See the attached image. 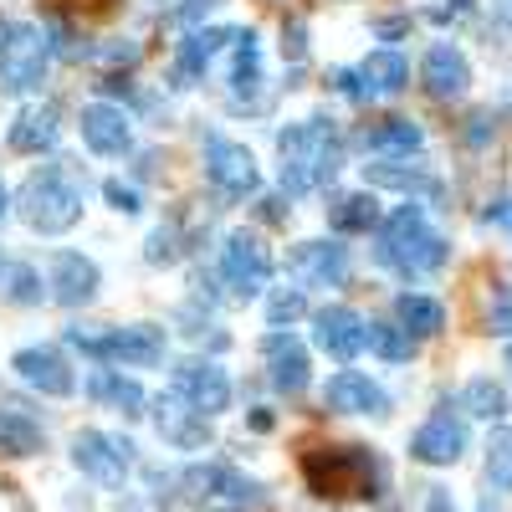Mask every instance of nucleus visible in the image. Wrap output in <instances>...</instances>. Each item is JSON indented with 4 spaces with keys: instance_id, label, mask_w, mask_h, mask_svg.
I'll list each match as a JSON object with an SVG mask.
<instances>
[{
    "instance_id": "f257e3e1",
    "label": "nucleus",
    "mask_w": 512,
    "mask_h": 512,
    "mask_svg": "<svg viewBox=\"0 0 512 512\" xmlns=\"http://www.w3.org/2000/svg\"><path fill=\"white\" fill-rule=\"evenodd\" d=\"M344 169V134L338 123L313 113L297 118L277 134V180L282 195H313L323 185H333V175Z\"/></svg>"
},
{
    "instance_id": "f03ea898",
    "label": "nucleus",
    "mask_w": 512,
    "mask_h": 512,
    "mask_svg": "<svg viewBox=\"0 0 512 512\" xmlns=\"http://www.w3.org/2000/svg\"><path fill=\"white\" fill-rule=\"evenodd\" d=\"M374 262L384 272H395L400 282H425L436 277L446 262H451V246L446 236L431 226V216H425L420 200H405L395 205L390 216H384V226L374 231Z\"/></svg>"
},
{
    "instance_id": "7ed1b4c3",
    "label": "nucleus",
    "mask_w": 512,
    "mask_h": 512,
    "mask_svg": "<svg viewBox=\"0 0 512 512\" xmlns=\"http://www.w3.org/2000/svg\"><path fill=\"white\" fill-rule=\"evenodd\" d=\"M82 205H88V169L72 159H52L26 175L16 195V216L36 236H62L82 221Z\"/></svg>"
},
{
    "instance_id": "20e7f679",
    "label": "nucleus",
    "mask_w": 512,
    "mask_h": 512,
    "mask_svg": "<svg viewBox=\"0 0 512 512\" xmlns=\"http://www.w3.org/2000/svg\"><path fill=\"white\" fill-rule=\"evenodd\" d=\"M303 477L313 497L344 502V497H379L384 466L369 446H313L303 456Z\"/></svg>"
},
{
    "instance_id": "39448f33",
    "label": "nucleus",
    "mask_w": 512,
    "mask_h": 512,
    "mask_svg": "<svg viewBox=\"0 0 512 512\" xmlns=\"http://www.w3.org/2000/svg\"><path fill=\"white\" fill-rule=\"evenodd\" d=\"M52 62V36L31 21H0V93L21 98L41 88Z\"/></svg>"
},
{
    "instance_id": "423d86ee",
    "label": "nucleus",
    "mask_w": 512,
    "mask_h": 512,
    "mask_svg": "<svg viewBox=\"0 0 512 512\" xmlns=\"http://www.w3.org/2000/svg\"><path fill=\"white\" fill-rule=\"evenodd\" d=\"M180 487L190 492V502H200L210 512H256V507H267V487L251 482L246 472H236L231 461L190 466V472H180Z\"/></svg>"
},
{
    "instance_id": "0eeeda50",
    "label": "nucleus",
    "mask_w": 512,
    "mask_h": 512,
    "mask_svg": "<svg viewBox=\"0 0 512 512\" xmlns=\"http://www.w3.org/2000/svg\"><path fill=\"white\" fill-rule=\"evenodd\" d=\"M221 282L231 287L236 303H251V297L267 292V282H272V251L262 246L256 231H231L221 241Z\"/></svg>"
},
{
    "instance_id": "6e6552de",
    "label": "nucleus",
    "mask_w": 512,
    "mask_h": 512,
    "mask_svg": "<svg viewBox=\"0 0 512 512\" xmlns=\"http://www.w3.org/2000/svg\"><path fill=\"white\" fill-rule=\"evenodd\" d=\"M205 180L216 185L226 200H251L262 190V169H256V154L226 134L205 139Z\"/></svg>"
},
{
    "instance_id": "1a4fd4ad",
    "label": "nucleus",
    "mask_w": 512,
    "mask_h": 512,
    "mask_svg": "<svg viewBox=\"0 0 512 512\" xmlns=\"http://www.w3.org/2000/svg\"><path fill=\"white\" fill-rule=\"evenodd\" d=\"M226 108L231 113H262L267 108V72H262V41L256 31H236L231 41V72H226Z\"/></svg>"
},
{
    "instance_id": "9d476101",
    "label": "nucleus",
    "mask_w": 512,
    "mask_h": 512,
    "mask_svg": "<svg viewBox=\"0 0 512 512\" xmlns=\"http://www.w3.org/2000/svg\"><path fill=\"white\" fill-rule=\"evenodd\" d=\"M72 466L82 477L103 482V487H123V477L134 472V446L113 431H77L72 436Z\"/></svg>"
},
{
    "instance_id": "9b49d317",
    "label": "nucleus",
    "mask_w": 512,
    "mask_h": 512,
    "mask_svg": "<svg viewBox=\"0 0 512 512\" xmlns=\"http://www.w3.org/2000/svg\"><path fill=\"white\" fill-rule=\"evenodd\" d=\"M287 277L297 287H344L349 282V246L333 241V236H318V241H297L287 251Z\"/></svg>"
},
{
    "instance_id": "f8f14e48",
    "label": "nucleus",
    "mask_w": 512,
    "mask_h": 512,
    "mask_svg": "<svg viewBox=\"0 0 512 512\" xmlns=\"http://www.w3.org/2000/svg\"><path fill=\"white\" fill-rule=\"evenodd\" d=\"M313 344H318V354H328L333 364L349 369L369 349V318L344 308V303H328L313 313Z\"/></svg>"
},
{
    "instance_id": "ddd939ff",
    "label": "nucleus",
    "mask_w": 512,
    "mask_h": 512,
    "mask_svg": "<svg viewBox=\"0 0 512 512\" xmlns=\"http://www.w3.org/2000/svg\"><path fill=\"white\" fill-rule=\"evenodd\" d=\"M164 349H169V333L159 323H123V328H103V349H98V364H123V369H154L164 364Z\"/></svg>"
},
{
    "instance_id": "4468645a",
    "label": "nucleus",
    "mask_w": 512,
    "mask_h": 512,
    "mask_svg": "<svg viewBox=\"0 0 512 512\" xmlns=\"http://www.w3.org/2000/svg\"><path fill=\"white\" fill-rule=\"evenodd\" d=\"M11 369H16L21 384H31V390L47 395V400L77 395V374H72V364H67V354L57 344H26V349H16Z\"/></svg>"
},
{
    "instance_id": "2eb2a0df",
    "label": "nucleus",
    "mask_w": 512,
    "mask_h": 512,
    "mask_svg": "<svg viewBox=\"0 0 512 512\" xmlns=\"http://www.w3.org/2000/svg\"><path fill=\"white\" fill-rule=\"evenodd\" d=\"M77 134L98 159H123L128 149H134V118H128L118 103H108V98H93V103H82V113H77Z\"/></svg>"
},
{
    "instance_id": "dca6fc26",
    "label": "nucleus",
    "mask_w": 512,
    "mask_h": 512,
    "mask_svg": "<svg viewBox=\"0 0 512 512\" xmlns=\"http://www.w3.org/2000/svg\"><path fill=\"white\" fill-rule=\"evenodd\" d=\"M47 287H52V303L62 308H88L98 287H103V272L93 256H82V251H52L47 256Z\"/></svg>"
},
{
    "instance_id": "f3484780",
    "label": "nucleus",
    "mask_w": 512,
    "mask_h": 512,
    "mask_svg": "<svg viewBox=\"0 0 512 512\" xmlns=\"http://www.w3.org/2000/svg\"><path fill=\"white\" fill-rule=\"evenodd\" d=\"M149 415H154V431H159L164 446H175V451H205L210 446V415H200L180 390L159 395L149 405Z\"/></svg>"
},
{
    "instance_id": "a211bd4d",
    "label": "nucleus",
    "mask_w": 512,
    "mask_h": 512,
    "mask_svg": "<svg viewBox=\"0 0 512 512\" xmlns=\"http://www.w3.org/2000/svg\"><path fill=\"white\" fill-rule=\"evenodd\" d=\"M175 390H180L200 415H210V420H216L221 410H231V374H226L216 359H200V354L180 359V364H175Z\"/></svg>"
},
{
    "instance_id": "6ab92c4d",
    "label": "nucleus",
    "mask_w": 512,
    "mask_h": 512,
    "mask_svg": "<svg viewBox=\"0 0 512 512\" xmlns=\"http://www.w3.org/2000/svg\"><path fill=\"white\" fill-rule=\"evenodd\" d=\"M262 359H267V379L277 395H303L308 379H313V359L303 349V338H297L292 328H272L262 338Z\"/></svg>"
},
{
    "instance_id": "aec40b11",
    "label": "nucleus",
    "mask_w": 512,
    "mask_h": 512,
    "mask_svg": "<svg viewBox=\"0 0 512 512\" xmlns=\"http://www.w3.org/2000/svg\"><path fill=\"white\" fill-rule=\"evenodd\" d=\"M323 410H333V415H390V395H384V384L369 379L364 369H338L323 384Z\"/></svg>"
},
{
    "instance_id": "412c9836",
    "label": "nucleus",
    "mask_w": 512,
    "mask_h": 512,
    "mask_svg": "<svg viewBox=\"0 0 512 512\" xmlns=\"http://www.w3.org/2000/svg\"><path fill=\"white\" fill-rule=\"evenodd\" d=\"M461 451H466V420L451 405H441L410 436V461H420V466H451V461H461Z\"/></svg>"
},
{
    "instance_id": "4be33fe9",
    "label": "nucleus",
    "mask_w": 512,
    "mask_h": 512,
    "mask_svg": "<svg viewBox=\"0 0 512 512\" xmlns=\"http://www.w3.org/2000/svg\"><path fill=\"white\" fill-rule=\"evenodd\" d=\"M231 41H236V31H226V26L185 31V41H175V88H195V82L231 52Z\"/></svg>"
},
{
    "instance_id": "5701e85b",
    "label": "nucleus",
    "mask_w": 512,
    "mask_h": 512,
    "mask_svg": "<svg viewBox=\"0 0 512 512\" xmlns=\"http://www.w3.org/2000/svg\"><path fill=\"white\" fill-rule=\"evenodd\" d=\"M420 82L436 103H456V98H466V88H472V62H466V52L456 47V41H436L420 62Z\"/></svg>"
},
{
    "instance_id": "b1692460",
    "label": "nucleus",
    "mask_w": 512,
    "mask_h": 512,
    "mask_svg": "<svg viewBox=\"0 0 512 512\" xmlns=\"http://www.w3.org/2000/svg\"><path fill=\"white\" fill-rule=\"evenodd\" d=\"M82 390H88V400H93V405L118 410L123 420H139V415H149V395H144V384H139V379H128V374H123V369H113V364L88 369V379H82Z\"/></svg>"
},
{
    "instance_id": "393cba45",
    "label": "nucleus",
    "mask_w": 512,
    "mask_h": 512,
    "mask_svg": "<svg viewBox=\"0 0 512 512\" xmlns=\"http://www.w3.org/2000/svg\"><path fill=\"white\" fill-rule=\"evenodd\" d=\"M364 185L369 190H400L405 200H420V195L441 200V180L425 159H415V164L410 159H374V164H364Z\"/></svg>"
},
{
    "instance_id": "a878e982",
    "label": "nucleus",
    "mask_w": 512,
    "mask_h": 512,
    "mask_svg": "<svg viewBox=\"0 0 512 512\" xmlns=\"http://www.w3.org/2000/svg\"><path fill=\"white\" fill-rule=\"evenodd\" d=\"M36 451H47V425H41L21 400L0 395V456H6V461H26Z\"/></svg>"
},
{
    "instance_id": "bb28decb",
    "label": "nucleus",
    "mask_w": 512,
    "mask_h": 512,
    "mask_svg": "<svg viewBox=\"0 0 512 512\" xmlns=\"http://www.w3.org/2000/svg\"><path fill=\"white\" fill-rule=\"evenodd\" d=\"M57 139H62V113L52 103H26L16 113V123L6 128V144L16 154H52Z\"/></svg>"
},
{
    "instance_id": "cd10ccee",
    "label": "nucleus",
    "mask_w": 512,
    "mask_h": 512,
    "mask_svg": "<svg viewBox=\"0 0 512 512\" xmlns=\"http://www.w3.org/2000/svg\"><path fill=\"white\" fill-rule=\"evenodd\" d=\"M359 149L369 159H410L425 149V128L415 118H379V123L359 128Z\"/></svg>"
},
{
    "instance_id": "c85d7f7f",
    "label": "nucleus",
    "mask_w": 512,
    "mask_h": 512,
    "mask_svg": "<svg viewBox=\"0 0 512 512\" xmlns=\"http://www.w3.org/2000/svg\"><path fill=\"white\" fill-rule=\"evenodd\" d=\"M323 216H328V226H333L338 236H369V231L384 226V210H379V200H374L369 185H364V190H338V195H328Z\"/></svg>"
},
{
    "instance_id": "c756f323",
    "label": "nucleus",
    "mask_w": 512,
    "mask_h": 512,
    "mask_svg": "<svg viewBox=\"0 0 512 512\" xmlns=\"http://www.w3.org/2000/svg\"><path fill=\"white\" fill-rule=\"evenodd\" d=\"M359 82H364V93L369 103H384V98H395L410 88V62L395 52V47H379L359 62Z\"/></svg>"
},
{
    "instance_id": "7c9ffc66",
    "label": "nucleus",
    "mask_w": 512,
    "mask_h": 512,
    "mask_svg": "<svg viewBox=\"0 0 512 512\" xmlns=\"http://www.w3.org/2000/svg\"><path fill=\"white\" fill-rule=\"evenodd\" d=\"M395 323L410 338H436L446 328V308L436 303V297H425V292H400L395 297Z\"/></svg>"
},
{
    "instance_id": "2f4dec72",
    "label": "nucleus",
    "mask_w": 512,
    "mask_h": 512,
    "mask_svg": "<svg viewBox=\"0 0 512 512\" xmlns=\"http://www.w3.org/2000/svg\"><path fill=\"white\" fill-rule=\"evenodd\" d=\"M369 354L384 359V364H410L415 359V338L390 323V318H369Z\"/></svg>"
},
{
    "instance_id": "473e14b6",
    "label": "nucleus",
    "mask_w": 512,
    "mask_h": 512,
    "mask_svg": "<svg viewBox=\"0 0 512 512\" xmlns=\"http://www.w3.org/2000/svg\"><path fill=\"white\" fill-rule=\"evenodd\" d=\"M461 410L482 415V420H502L507 415V390L492 374H477V379H466V390H461Z\"/></svg>"
},
{
    "instance_id": "72a5a7b5",
    "label": "nucleus",
    "mask_w": 512,
    "mask_h": 512,
    "mask_svg": "<svg viewBox=\"0 0 512 512\" xmlns=\"http://www.w3.org/2000/svg\"><path fill=\"white\" fill-rule=\"evenodd\" d=\"M477 328L497 333V338H512V292L502 282H487V292L477 297Z\"/></svg>"
},
{
    "instance_id": "f704fd0d",
    "label": "nucleus",
    "mask_w": 512,
    "mask_h": 512,
    "mask_svg": "<svg viewBox=\"0 0 512 512\" xmlns=\"http://www.w3.org/2000/svg\"><path fill=\"white\" fill-rule=\"evenodd\" d=\"M0 292H6V303H16V308H36L41 297H52L47 282H41V272H36L31 262H11V267H6V282H0Z\"/></svg>"
},
{
    "instance_id": "c9c22d12",
    "label": "nucleus",
    "mask_w": 512,
    "mask_h": 512,
    "mask_svg": "<svg viewBox=\"0 0 512 512\" xmlns=\"http://www.w3.org/2000/svg\"><path fill=\"white\" fill-rule=\"evenodd\" d=\"M487 487L492 492H512V425H502V431L487 441Z\"/></svg>"
},
{
    "instance_id": "e433bc0d",
    "label": "nucleus",
    "mask_w": 512,
    "mask_h": 512,
    "mask_svg": "<svg viewBox=\"0 0 512 512\" xmlns=\"http://www.w3.org/2000/svg\"><path fill=\"white\" fill-rule=\"evenodd\" d=\"M180 256H185V236H180L175 221H164V226L149 231V241H144V262L149 267H175Z\"/></svg>"
},
{
    "instance_id": "4c0bfd02",
    "label": "nucleus",
    "mask_w": 512,
    "mask_h": 512,
    "mask_svg": "<svg viewBox=\"0 0 512 512\" xmlns=\"http://www.w3.org/2000/svg\"><path fill=\"white\" fill-rule=\"evenodd\" d=\"M303 313H308V292H303V287H277V292L267 297V323H272V328H292Z\"/></svg>"
},
{
    "instance_id": "58836bf2",
    "label": "nucleus",
    "mask_w": 512,
    "mask_h": 512,
    "mask_svg": "<svg viewBox=\"0 0 512 512\" xmlns=\"http://www.w3.org/2000/svg\"><path fill=\"white\" fill-rule=\"evenodd\" d=\"M497 139V113L492 108H472L461 123V144H472V149H487Z\"/></svg>"
},
{
    "instance_id": "ea45409f",
    "label": "nucleus",
    "mask_w": 512,
    "mask_h": 512,
    "mask_svg": "<svg viewBox=\"0 0 512 512\" xmlns=\"http://www.w3.org/2000/svg\"><path fill=\"white\" fill-rule=\"evenodd\" d=\"M103 195H108V205L118 210V216H139V210H144V195H139V185L134 180H103Z\"/></svg>"
},
{
    "instance_id": "a19ab883",
    "label": "nucleus",
    "mask_w": 512,
    "mask_h": 512,
    "mask_svg": "<svg viewBox=\"0 0 512 512\" xmlns=\"http://www.w3.org/2000/svg\"><path fill=\"white\" fill-rule=\"evenodd\" d=\"M282 57L287 62H303L308 57V21L303 16H287L282 21Z\"/></svg>"
},
{
    "instance_id": "79ce46f5",
    "label": "nucleus",
    "mask_w": 512,
    "mask_h": 512,
    "mask_svg": "<svg viewBox=\"0 0 512 512\" xmlns=\"http://www.w3.org/2000/svg\"><path fill=\"white\" fill-rule=\"evenodd\" d=\"M221 6H226V0H180V6H169V21L200 31V21H205L210 11H221Z\"/></svg>"
},
{
    "instance_id": "37998d69",
    "label": "nucleus",
    "mask_w": 512,
    "mask_h": 512,
    "mask_svg": "<svg viewBox=\"0 0 512 512\" xmlns=\"http://www.w3.org/2000/svg\"><path fill=\"white\" fill-rule=\"evenodd\" d=\"M139 57H144V47H139L134 36H123V41H113V47L98 52V62H108V67H134Z\"/></svg>"
},
{
    "instance_id": "c03bdc74",
    "label": "nucleus",
    "mask_w": 512,
    "mask_h": 512,
    "mask_svg": "<svg viewBox=\"0 0 512 512\" xmlns=\"http://www.w3.org/2000/svg\"><path fill=\"white\" fill-rule=\"evenodd\" d=\"M425 16H431V21H441V26H446V21L456 26V21H466V16H472V0H436V6L425 11Z\"/></svg>"
},
{
    "instance_id": "a18cd8bd",
    "label": "nucleus",
    "mask_w": 512,
    "mask_h": 512,
    "mask_svg": "<svg viewBox=\"0 0 512 512\" xmlns=\"http://www.w3.org/2000/svg\"><path fill=\"white\" fill-rule=\"evenodd\" d=\"M256 205H262V221H272V226H282V221L292 216V205H287L282 195H262Z\"/></svg>"
},
{
    "instance_id": "49530a36",
    "label": "nucleus",
    "mask_w": 512,
    "mask_h": 512,
    "mask_svg": "<svg viewBox=\"0 0 512 512\" xmlns=\"http://www.w3.org/2000/svg\"><path fill=\"white\" fill-rule=\"evenodd\" d=\"M0 512H31L26 492H21V487H11V482H0Z\"/></svg>"
},
{
    "instance_id": "de8ad7c7",
    "label": "nucleus",
    "mask_w": 512,
    "mask_h": 512,
    "mask_svg": "<svg viewBox=\"0 0 512 512\" xmlns=\"http://www.w3.org/2000/svg\"><path fill=\"white\" fill-rule=\"evenodd\" d=\"M374 31H379L384 41H395V36H405V31H410V16H379V21H374Z\"/></svg>"
},
{
    "instance_id": "09e8293b",
    "label": "nucleus",
    "mask_w": 512,
    "mask_h": 512,
    "mask_svg": "<svg viewBox=\"0 0 512 512\" xmlns=\"http://www.w3.org/2000/svg\"><path fill=\"white\" fill-rule=\"evenodd\" d=\"M420 507H425V512H456L451 497H446L441 487H420Z\"/></svg>"
},
{
    "instance_id": "8fccbe9b",
    "label": "nucleus",
    "mask_w": 512,
    "mask_h": 512,
    "mask_svg": "<svg viewBox=\"0 0 512 512\" xmlns=\"http://www.w3.org/2000/svg\"><path fill=\"white\" fill-rule=\"evenodd\" d=\"M482 221H487V226H492V221H507V226H512V200H497V205L487 210Z\"/></svg>"
},
{
    "instance_id": "3c124183",
    "label": "nucleus",
    "mask_w": 512,
    "mask_h": 512,
    "mask_svg": "<svg viewBox=\"0 0 512 512\" xmlns=\"http://www.w3.org/2000/svg\"><path fill=\"white\" fill-rule=\"evenodd\" d=\"M492 21L512 31V0H492Z\"/></svg>"
},
{
    "instance_id": "603ef678",
    "label": "nucleus",
    "mask_w": 512,
    "mask_h": 512,
    "mask_svg": "<svg viewBox=\"0 0 512 512\" xmlns=\"http://www.w3.org/2000/svg\"><path fill=\"white\" fill-rule=\"evenodd\" d=\"M246 420H251V431H272V410H262V405H256Z\"/></svg>"
},
{
    "instance_id": "864d4df0",
    "label": "nucleus",
    "mask_w": 512,
    "mask_h": 512,
    "mask_svg": "<svg viewBox=\"0 0 512 512\" xmlns=\"http://www.w3.org/2000/svg\"><path fill=\"white\" fill-rule=\"evenodd\" d=\"M6 210H11V190H6V180H0V221H6Z\"/></svg>"
},
{
    "instance_id": "5fc2aeb1",
    "label": "nucleus",
    "mask_w": 512,
    "mask_h": 512,
    "mask_svg": "<svg viewBox=\"0 0 512 512\" xmlns=\"http://www.w3.org/2000/svg\"><path fill=\"white\" fill-rule=\"evenodd\" d=\"M477 512H502V507H492V502H482V507H477Z\"/></svg>"
},
{
    "instance_id": "6e6d98bb",
    "label": "nucleus",
    "mask_w": 512,
    "mask_h": 512,
    "mask_svg": "<svg viewBox=\"0 0 512 512\" xmlns=\"http://www.w3.org/2000/svg\"><path fill=\"white\" fill-rule=\"evenodd\" d=\"M0 282H6V256H0Z\"/></svg>"
},
{
    "instance_id": "4d7b16f0",
    "label": "nucleus",
    "mask_w": 512,
    "mask_h": 512,
    "mask_svg": "<svg viewBox=\"0 0 512 512\" xmlns=\"http://www.w3.org/2000/svg\"><path fill=\"white\" fill-rule=\"evenodd\" d=\"M507 374H512V344H507Z\"/></svg>"
}]
</instances>
